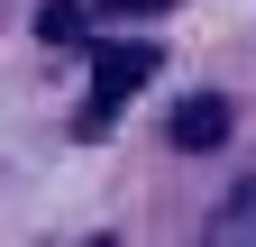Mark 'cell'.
I'll return each instance as SVG.
<instances>
[{
	"instance_id": "1",
	"label": "cell",
	"mask_w": 256,
	"mask_h": 247,
	"mask_svg": "<svg viewBox=\"0 0 256 247\" xmlns=\"http://www.w3.org/2000/svg\"><path fill=\"white\" fill-rule=\"evenodd\" d=\"M146 74H156V55H146V46H110L101 64H92V128H101V119H110V110H119Z\"/></svg>"
},
{
	"instance_id": "2",
	"label": "cell",
	"mask_w": 256,
	"mask_h": 247,
	"mask_svg": "<svg viewBox=\"0 0 256 247\" xmlns=\"http://www.w3.org/2000/svg\"><path fill=\"white\" fill-rule=\"evenodd\" d=\"M220 138H229V101H220V92H202V101L174 110V146L183 156H202V146H220Z\"/></svg>"
},
{
	"instance_id": "3",
	"label": "cell",
	"mask_w": 256,
	"mask_h": 247,
	"mask_svg": "<svg viewBox=\"0 0 256 247\" xmlns=\"http://www.w3.org/2000/svg\"><path fill=\"white\" fill-rule=\"evenodd\" d=\"M210 247H256V183L220 210V229H210Z\"/></svg>"
},
{
	"instance_id": "4",
	"label": "cell",
	"mask_w": 256,
	"mask_h": 247,
	"mask_svg": "<svg viewBox=\"0 0 256 247\" xmlns=\"http://www.w3.org/2000/svg\"><path fill=\"white\" fill-rule=\"evenodd\" d=\"M37 37L46 46H74L82 37V0H46V10H37Z\"/></svg>"
},
{
	"instance_id": "5",
	"label": "cell",
	"mask_w": 256,
	"mask_h": 247,
	"mask_svg": "<svg viewBox=\"0 0 256 247\" xmlns=\"http://www.w3.org/2000/svg\"><path fill=\"white\" fill-rule=\"evenodd\" d=\"M119 10H165V0H119Z\"/></svg>"
}]
</instances>
